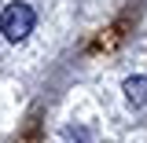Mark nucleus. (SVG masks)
<instances>
[{
	"label": "nucleus",
	"instance_id": "obj_1",
	"mask_svg": "<svg viewBox=\"0 0 147 143\" xmlns=\"http://www.w3.org/2000/svg\"><path fill=\"white\" fill-rule=\"evenodd\" d=\"M37 26V15L30 4H22V0H15V4H7L4 11H0V33L7 37L11 44H18V40H26V37L33 33Z\"/></svg>",
	"mask_w": 147,
	"mask_h": 143
},
{
	"label": "nucleus",
	"instance_id": "obj_2",
	"mask_svg": "<svg viewBox=\"0 0 147 143\" xmlns=\"http://www.w3.org/2000/svg\"><path fill=\"white\" fill-rule=\"evenodd\" d=\"M125 99L136 107H147V77H129L125 81Z\"/></svg>",
	"mask_w": 147,
	"mask_h": 143
}]
</instances>
